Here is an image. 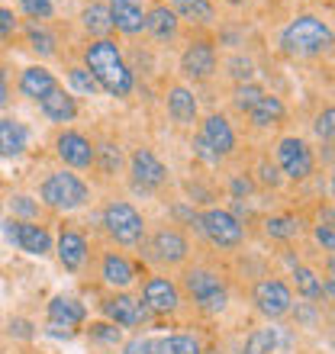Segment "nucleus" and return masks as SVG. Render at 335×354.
<instances>
[{
    "label": "nucleus",
    "mask_w": 335,
    "mask_h": 354,
    "mask_svg": "<svg viewBox=\"0 0 335 354\" xmlns=\"http://www.w3.org/2000/svg\"><path fill=\"white\" fill-rule=\"evenodd\" d=\"M84 68L93 75V81L100 84L103 93L110 97H129L136 87V75L126 65L120 46L113 39H93L91 46L84 48Z\"/></svg>",
    "instance_id": "f257e3e1"
},
{
    "label": "nucleus",
    "mask_w": 335,
    "mask_h": 354,
    "mask_svg": "<svg viewBox=\"0 0 335 354\" xmlns=\"http://www.w3.org/2000/svg\"><path fill=\"white\" fill-rule=\"evenodd\" d=\"M278 46L290 58H319L326 52H332L335 29L323 17H316V13H297L287 26L280 29Z\"/></svg>",
    "instance_id": "f03ea898"
},
{
    "label": "nucleus",
    "mask_w": 335,
    "mask_h": 354,
    "mask_svg": "<svg viewBox=\"0 0 335 354\" xmlns=\"http://www.w3.org/2000/svg\"><path fill=\"white\" fill-rule=\"evenodd\" d=\"M39 196L48 209L71 213V209H81V206L91 203V187L71 171H52L39 187Z\"/></svg>",
    "instance_id": "7ed1b4c3"
},
{
    "label": "nucleus",
    "mask_w": 335,
    "mask_h": 354,
    "mask_svg": "<svg viewBox=\"0 0 335 354\" xmlns=\"http://www.w3.org/2000/svg\"><path fill=\"white\" fill-rule=\"evenodd\" d=\"M184 290H187V297L197 303V309H203L210 316L223 313L226 303H229V287L219 277V270L203 268V264L184 270Z\"/></svg>",
    "instance_id": "20e7f679"
},
{
    "label": "nucleus",
    "mask_w": 335,
    "mask_h": 354,
    "mask_svg": "<svg viewBox=\"0 0 335 354\" xmlns=\"http://www.w3.org/2000/svg\"><path fill=\"white\" fill-rule=\"evenodd\" d=\"M200 235L219 252H233L245 242V225L239 216H233L223 206H210L200 213Z\"/></svg>",
    "instance_id": "39448f33"
},
{
    "label": "nucleus",
    "mask_w": 335,
    "mask_h": 354,
    "mask_svg": "<svg viewBox=\"0 0 335 354\" xmlns=\"http://www.w3.org/2000/svg\"><path fill=\"white\" fill-rule=\"evenodd\" d=\"M103 229L116 245H139L145 235V219L129 200H110L103 206Z\"/></svg>",
    "instance_id": "423d86ee"
},
{
    "label": "nucleus",
    "mask_w": 335,
    "mask_h": 354,
    "mask_svg": "<svg viewBox=\"0 0 335 354\" xmlns=\"http://www.w3.org/2000/svg\"><path fill=\"white\" fill-rule=\"evenodd\" d=\"M274 165H278L280 177L303 184L316 171V155H313V149L300 136H284L278 142V149H274Z\"/></svg>",
    "instance_id": "0eeeda50"
},
{
    "label": "nucleus",
    "mask_w": 335,
    "mask_h": 354,
    "mask_svg": "<svg viewBox=\"0 0 335 354\" xmlns=\"http://www.w3.org/2000/svg\"><path fill=\"white\" fill-rule=\"evenodd\" d=\"M251 303L268 322H278V319L290 316V306H293V290H290L287 280L280 277H261L255 287H251Z\"/></svg>",
    "instance_id": "6e6552de"
},
{
    "label": "nucleus",
    "mask_w": 335,
    "mask_h": 354,
    "mask_svg": "<svg viewBox=\"0 0 335 354\" xmlns=\"http://www.w3.org/2000/svg\"><path fill=\"white\" fill-rule=\"evenodd\" d=\"M0 229H3V235H7V242L17 245L19 252L36 254V258H42V254L52 252V235H48L46 225L23 223V219H17V216H10L7 223H0Z\"/></svg>",
    "instance_id": "1a4fd4ad"
},
{
    "label": "nucleus",
    "mask_w": 335,
    "mask_h": 354,
    "mask_svg": "<svg viewBox=\"0 0 335 354\" xmlns=\"http://www.w3.org/2000/svg\"><path fill=\"white\" fill-rule=\"evenodd\" d=\"M129 174H132V187L142 194H155L168 184V168L165 161L155 155L152 149H136L129 158Z\"/></svg>",
    "instance_id": "9d476101"
},
{
    "label": "nucleus",
    "mask_w": 335,
    "mask_h": 354,
    "mask_svg": "<svg viewBox=\"0 0 335 354\" xmlns=\"http://www.w3.org/2000/svg\"><path fill=\"white\" fill-rule=\"evenodd\" d=\"M216 65H219V58H216V46L210 39H194L190 46L181 52V75L187 81H210L216 75Z\"/></svg>",
    "instance_id": "9b49d317"
},
{
    "label": "nucleus",
    "mask_w": 335,
    "mask_h": 354,
    "mask_svg": "<svg viewBox=\"0 0 335 354\" xmlns=\"http://www.w3.org/2000/svg\"><path fill=\"white\" fill-rule=\"evenodd\" d=\"M142 303L149 306L152 316H171L181 309V287H177L171 277H161V274H152L142 287Z\"/></svg>",
    "instance_id": "f8f14e48"
},
{
    "label": "nucleus",
    "mask_w": 335,
    "mask_h": 354,
    "mask_svg": "<svg viewBox=\"0 0 335 354\" xmlns=\"http://www.w3.org/2000/svg\"><path fill=\"white\" fill-rule=\"evenodd\" d=\"M103 316H107V322H113V326H120V328H136V326H145L152 319V313L139 297L116 293V297L103 299Z\"/></svg>",
    "instance_id": "ddd939ff"
},
{
    "label": "nucleus",
    "mask_w": 335,
    "mask_h": 354,
    "mask_svg": "<svg viewBox=\"0 0 335 354\" xmlns=\"http://www.w3.org/2000/svg\"><path fill=\"white\" fill-rule=\"evenodd\" d=\"M55 151H58V158L65 161L68 168H91L93 161H97V145H93L84 132L78 129H65V132H58V139H55Z\"/></svg>",
    "instance_id": "4468645a"
},
{
    "label": "nucleus",
    "mask_w": 335,
    "mask_h": 354,
    "mask_svg": "<svg viewBox=\"0 0 335 354\" xmlns=\"http://www.w3.org/2000/svg\"><path fill=\"white\" fill-rule=\"evenodd\" d=\"M149 252L155 261L161 264H184L187 258H190V242L184 239V232L181 229H174V225H161L159 232L152 235L149 242Z\"/></svg>",
    "instance_id": "2eb2a0df"
},
{
    "label": "nucleus",
    "mask_w": 335,
    "mask_h": 354,
    "mask_svg": "<svg viewBox=\"0 0 335 354\" xmlns=\"http://www.w3.org/2000/svg\"><path fill=\"white\" fill-rule=\"evenodd\" d=\"M293 348V335H290L287 326H264L255 328L248 338H245V354H284Z\"/></svg>",
    "instance_id": "dca6fc26"
},
{
    "label": "nucleus",
    "mask_w": 335,
    "mask_h": 354,
    "mask_svg": "<svg viewBox=\"0 0 335 354\" xmlns=\"http://www.w3.org/2000/svg\"><path fill=\"white\" fill-rule=\"evenodd\" d=\"M110 19H113V29H120L123 36H139L145 29V3L142 0H110Z\"/></svg>",
    "instance_id": "f3484780"
},
{
    "label": "nucleus",
    "mask_w": 335,
    "mask_h": 354,
    "mask_svg": "<svg viewBox=\"0 0 335 354\" xmlns=\"http://www.w3.org/2000/svg\"><path fill=\"white\" fill-rule=\"evenodd\" d=\"M200 136L210 142V149H213L219 158H226V155L235 151V129L223 113H210V116L200 122Z\"/></svg>",
    "instance_id": "a211bd4d"
},
{
    "label": "nucleus",
    "mask_w": 335,
    "mask_h": 354,
    "mask_svg": "<svg viewBox=\"0 0 335 354\" xmlns=\"http://www.w3.org/2000/svg\"><path fill=\"white\" fill-rule=\"evenodd\" d=\"M100 277L107 287L113 290H126L136 283V268H132V261L126 258V254L120 252H107L100 261Z\"/></svg>",
    "instance_id": "6ab92c4d"
},
{
    "label": "nucleus",
    "mask_w": 335,
    "mask_h": 354,
    "mask_svg": "<svg viewBox=\"0 0 335 354\" xmlns=\"http://www.w3.org/2000/svg\"><path fill=\"white\" fill-rule=\"evenodd\" d=\"M168 116L177 122V126H194L197 122V113H200V106H197V97L190 87L184 84H174L168 87Z\"/></svg>",
    "instance_id": "aec40b11"
},
{
    "label": "nucleus",
    "mask_w": 335,
    "mask_h": 354,
    "mask_svg": "<svg viewBox=\"0 0 335 354\" xmlns=\"http://www.w3.org/2000/svg\"><path fill=\"white\" fill-rule=\"evenodd\" d=\"M55 252H58L62 268L75 274V270H81L84 261H87V239H84L81 232H75V229H62Z\"/></svg>",
    "instance_id": "412c9836"
},
{
    "label": "nucleus",
    "mask_w": 335,
    "mask_h": 354,
    "mask_svg": "<svg viewBox=\"0 0 335 354\" xmlns=\"http://www.w3.org/2000/svg\"><path fill=\"white\" fill-rule=\"evenodd\" d=\"M29 145V129L13 116H0V158H19Z\"/></svg>",
    "instance_id": "4be33fe9"
},
{
    "label": "nucleus",
    "mask_w": 335,
    "mask_h": 354,
    "mask_svg": "<svg viewBox=\"0 0 335 354\" xmlns=\"http://www.w3.org/2000/svg\"><path fill=\"white\" fill-rule=\"evenodd\" d=\"M39 110L46 113V120H52V122H71L78 116V100H75V93L58 84L48 97L39 100Z\"/></svg>",
    "instance_id": "5701e85b"
},
{
    "label": "nucleus",
    "mask_w": 335,
    "mask_h": 354,
    "mask_svg": "<svg viewBox=\"0 0 335 354\" xmlns=\"http://www.w3.org/2000/svg\"><path fill=\"white\" fill-rule=\"evenodd\" d=\"M177 29H181V19L174 17V10L159 3V7H152L145 13V32L152 39H159V42H174L177 39Z\"/></svg>",
    "instance_id": "b1692460"
},
{
    "label": "nucleus",
    "mask_w": 335,
    "mask_h": 354,
    "mask_svg": "<svg viewBox=\"0 0 335 354\" xmlns=\"http://www.w3.org/2000/svg\"><path fill=\"white\" fill-rule=\"evenodd\" d=\"M58 87V81H55V75L48 71V68H42V65H33V68H26L23 75H19V93L23 97H29V100H42V97H48V93Z\"/></svg>",
    "instance_id": "393cba45"
},
{
    "label": "nucleus",
    "mask_w": 335,
    "mask_h": 354,
    "mask_svg": "<svg viewBox=\"0 0 335 354\" xmlns=\"http://www.w3.org/2000/svg\"><path fill=\"white\" fill-rule=\"evenodd\" d=\"M251 120V126H258V129H271V126H280L284 116H287V106L280 100L278 93H264L248 113H245Z\"/></svg>",
    "instance_id": "a878e982"
},
{
    "label": "nucleus",
    "mask_w": 335,
    "mask_h": 354,
    "mask_svg": "<svg viewBox=\"0 0 335 354\" xmlns=\"http://www.w3.org/2000/svg\"><path fill=\"white\" fill-rule=\"evenodd\" d=\"M87 319V309H84L81 299L75 297H52L48 303V322H62L68 328H78Z\"/></svg>",
    "instance_id": "bb28decb"
},
{
    "label": "nucleus",
    "mask_w": 335,
    "mask_h": 354,
    "mask_svg": "<svg viewBox=\"0 0 335 354\" xmlns=\"http://www.w3.org/2000/svg\"><path fill=\"white\" fill-rule=\"evenodd\" d=\"M171 10L177 19H184L190 26H210L216 19V10L210 0H171Z\"/></svg>",
    "instance_id": "cd10ccee"
},
{
    "label": "nucleus",
    "mask_w": 335,
    "mask_h": 354,
    "mask_svg": "<svg viewBox=\"0 0 335 354\" xmlns=\"http://www.w3.org/2000/svg\"><path fill=\"white\" fill-rule=\"evenodd\" d=\"M81 26L87 29L93 39H110V32H113L110 7H107V3H87L81 13Z\"/></svg>",
    "instance_id": "c85d7f7f"
},
{
    "label": "nucleus",
    "mask_w": 335,
    "mask_h": 354,
    "mask_svg": "<svg viewBox=\"0 0 335 354\" xmlns=\"http://www.w3.org/2000/svg\"><path fill=\"white\" fill-rule=\"evenodd\" d=\"M290 277H293V287L303 299H309V303H316V299H323V277H319L313 268H307V264H297V268L290 270Z\"/></svg>",
    "instance_id": "c756f323"
},
{
    "label": "nucleus",
    "mask_w": 335,
    "mask_h": 354,
    "mask_svg": "<svg viewBox=\"0 0 335 354\" xmlns=\"http://www.w3.org/2000/svg\"><path fill=\"white\" fill-rule=\"evenodd\" d=\"M300 219L290 213H280V216H268L264 219V235L274 239V242H290V239H297L300 235Z\"/></svg>",
    "instance_id": "7c9ffc66"
},
{
    "label": "nucleus",
    "mask_w": 335,
    "mask_h": 354,
    "mask_svg": "<svg viewBox=\"0 0 335 354\" xmlns=\"http://www.w3.org/2000/svg\"><path fill=\"white\" fill-rule=\"evenodd\" d=\"M26 42H29V48H33L39 58H52L58 52V48H55L58 46L55 36H52L42 23H29V26H26Z\"/></svg>",
    "instance_id": "2f4dec72"
},
{
    "label": "nucleus",
    "mask_w": 335,
    "mask_h": 354,
    "mask_svg": "<svg viewBox=\"0 0 335 354\" xmlns=\"http://www.w3.org/2000/svg\"><path fill=\"white\" fill-rule=\"evenodd\" d=\"M161 354H203V345L197 335L187 332H174V335L161 338Z\"/></svg>",
    "instance_id": "473e14b6"
},
{
    "label": "nucleus",
    "mask_w": 335,
    "mask_h": 354,
    "mask_svg": "<svg viewBox=\"0 0 335 354\" xmlns=\"http://www.w3.org/2000/svg\"><path fill=\"white\" fill-rule=\"evenodd\" d=\"M264 87L258 84V81H245V84H235V91H233V103H235V110L239 113H248L255 103L264 97Z\"/></svg>",
    "instance_id": "72a5a7b5"
},
{
    "label": "nucleus",
    "mask_w": 335,
    "mask_h": 354,
    "mask_svg": "<svg viewBox=\"0 0 335 354\" xmlns=\"http://www.w3.org/2000/svg\"><path fill=\"white\" fill-rule=\"evenodd\" d=\"M68 84H71L75 93H84V97H97V93H100V84L93 81V75L84 65H75L68 71Z\"/></svg>",
    "instance_id": "f704fd0d"
},
{
    "label": "nucleus",
    "mask_w": 335,
    "mask_h": 354,
    "mask_svg": "<svg viewBox=\"0 0 335 354\" xmlns=\"http://www.w3.org/2000/svg\"><path fill=\"white\" fill-rule=\"evenodd\" d=\"M313 132H316L319 142L335 145V103H332V106H326V110L316 113V120H313Z\"/></svg>",
    "instance_id": "c9c22d12"
},
{
    "label": "nucleus",
    "mask_w": 335,
    "mask_h": 354,
    "mask_svg": "<svg viewBox=\"0 0 335 354\" xmlns=\"http://www.w3.org/2000/svg\"><path fill=\"white\" fill-rule=\"evenodd\" d=\"M123 354H161V342L149 335H136L123 345Z\"/></svg>",
    "instance_id": "e433bc0d"
},
{
    "label": "nucleus",
    "mask_w": 335,
    "mask_h": 354,
    "mask_svg": "<svg viewBox=\"0 0 335 354\" xmlns=\"http://www.w3.org/2000/svg\"><path fill=\"white\" fill-rule=\"evenodd\" d=\"M87 332H91V338L93 342H100V345H116V342L123 338L120 326H113V322H93Z\"/></svg>",
    "instance_id": "4c0bfd02"
},
{
    "label": "nucleus",
    "mask_w": 335,
    "mask_h": 354,
    "mask_svg": "<svg viewBox=\"0 0 335 354\" xmlns=\"http://www.w3.org/2000/svg\"><path fill=\"white\" fill-rule=\"evenodd\" d=\"M255 180H258L261 187H271V190H274V187H280L284 177H280L278 165H271V158H261L258 168H255Z\"/></svg>",
    "instance_id": "58836bf2"
},
{
    "label": "nucleus",
    "mask_w": 335,
    "mask_h": 354,
    "mask_svg": "<svg viewBox=\"0 0 335 354\" xmlns=\"http://www.w3.org/2000/svg\"><path fill=\"white\" fill-rule=\"evenodd\" d=\"M229 75L239 81V84H245V81H255V65H251V58H245V55H235V58H229Z\"/></svg>",
    "instance_id": "ea45409f"
},
{
    "label": "nucleus",
    "mask_w": 335,
    "mask_h": 354,
    "mask_svg": "<svg viewBox=\"0 0 335 354\" xmlns=\"http://www.w3.org/2000/svg\"><path fill=\"white\" fill-rule=\"evenodd\" d=\"M97 158H100V168H103V174H113V171H120V161H123V155H120V145H100L97 149Z\"/></svg>",
    "instance_id": "a19ab883"
},
{
    "label": "nucleus",
    "mask_w": 335,
    "mask_h": 354,
    "mask_svg": "<svg viewBox=\"0 0 335 354\" xmlns=\"http://www.w3.org/2000/svg\"><path fill=\"white\" fill-rule=\"evenodd\" d=\"M290 313H293V319H297V326H303V328H313L316 326V319H319V313H316V303H293L290 306Z\"/></svg>",
    "instance_id": "79ce46f5"
},
{
    "label": "nucleus",
    "mask_w": 335,
    "mask_h": 354,
    "mask_svg": "<svg viewBox=\"0 0 335 354\" xmlns=\"http://www.w3.org/2000/svg\"><path fill=\"white\" fill-rule=\"evenodd\" d=\"M19 7H23V13H26V17L36 19V23H39V19H48L52 13H55L52 0H19Z\"/></svg>",
    "instance_id": "37998d69"
},
{
    "label": "nucleus",
    "mask_w": 335,
    "mask_h": 354,
    "mask_svg": "<svg viewBox=\"0 0 335 354\" xmlns=\"http://www.w3.org/2000/svg\"><path fill=\"white\" fill-rule=\"evenodd\" d=\"M190 149H194V158H200V161H203V165H210V168H216V165L223 161V158H219V155H216L213 149H210V142H206L203 136H197V139H194V145H190Z\"/></svg>",
    "instance_id": "c03bdc74"
},
{
    "label": "nucleus",
    "mask_w": 335,
    "mask_h": 354,
    "mask_svg": "<svg viewBox=\"0 0 335 354\" xmlns=\"http://www.w3.org/2000/svg\"><path fill=\"white\" fill-rule=\"evenodd\" d=\"M10 206H13V213L23 216V223H29V216L39 213V206L33 203V196H23V194L13 196V200H10ZM19 216H17V219H19Z\"/></svg>",
    "instance_id": "a18cd8bd"
},
{
    "label": "nucleus",
    "mask_w": 335,
    "mask_h": 354,
    "mask_svg": "<svg viewBox=\"0 0 335 354\" xmlns=\"http://www.w3.org/2000/svg\"><path fill=\"white\" fill-rule=\"evenodd\" d=\"M229 190H233L235 200H242V196H251V194H255V180H251L248 174H235L233 180H229Z\"/></svg>",
    "instance_id": "49530a36"
},
{
    "label": "nucleus",
    "mask_w": 335,
    "mask_h": 354,
    "mask_svg": "<svg viewBox=\"0 0 335 354\" xmlns=\"http://www.w3.org/2000/svg\"><path fill=\"white\" fill-rule=\"evenodd\" d=\"M313 239L323 245V252H335V229H329V225H313Z\"/></svg>",
    "instance_id": "de8ad7c7"
},
{
    "label": "nucleus",
    "mask_w": 335,
    "mask_h": 354,
    "mask_svg": "<svg viewBox=\"0 0 335 354\" xmlns=\"http://www.w3.org/2000/svg\"><path fill=\"white\" fill-rule=\"evenodd\" d=\"M10 335L23 338V342H29V338L36 335V328H33V322L29 319H10Z\"/></svg>",
    "instance_id": "09e8293b"
},
{
    "label": "nucleus",
    "mask_w": 335,
    "mask_h": 354,
    "mask_svg": "<svg viewBox=\"0 0 335 354\" xmlns=\"http://www.w3.org/2000/svg\"><path fill=\"white\" fill-rule=\"evenodd\" d=\"M17 32V17H13V10L0 7V39H7Z\"/></svg>",
    "instance_id": "8fccbe9b"
},
{
    "label": "nucleus",
    "mask_w": 335,
    "mask_h": 354,
    "mask_svg": "<svg viewBox=\"0 0 335 354\" xmlns=\"http://www.w3.org/2000/svg\"><path fill=\"white\" fill-rule=\"evenodd\" d=\"M46 332H48V335H52V338H65V342H68V338H75V328L62 326V322H48V326H46Z\"/></svg>",
    "instance_id": "3c124183"
},
{
    "label": "nucleus",
    "mask_w": 335,
    "mask_h": 354,
    "mask_svg": "<svg viewBox=\"0 0 335 354\" xmlns=\"http://www.w3.org/2000/svg\"><path fill=\"white\" fill-rule=\"evenodd\" d=\"M319 225L335 229V209H332V206H319Z\"/></svg>",
    "instance_id": "603ef678"
},
{
    "label": "nucleus",
    "mask_w": 335,
    "mask_h": 354,
    "mask_svg": "<svg viewBox=\"0 0 335 354\" xmlns=\"http://www.w3.org/2000/svg\"><path fill=\"white\" fill-rule=\"evenodd\" d=\"M323 299H329V303H335V280L326 277L323 280Z\"/></svg>",
    "instance_id": "864d4df0"
},
{
    "label": "nucleus",
    "mask_w": 335,
    "mask_h": 354,
    "mask_svg": "<svg viewBox=\"0 0 335 354\" xmlns=\"http://www.w3.org/2000/svg\"><path fill=\"white\" fill-rule=\"evenodd\" d=\"M10 103V87H7V77H3V71H0V110Z\"/></svg>",
    "instance_id": "5fc2aeb1"
},
{
    "label": "nucleus",
    "mask_w": 335,
    "mask_h": 354,
    "mask_svg": "<svg viewBox=\"0 0 335 354\" xmlns=\"http://www.w3.org/2000/svg\"><path fill=\"white\" fill-rule=\"evenodd\" d=\"M223 3H229V7H245L248 0H223Z\"/></svg>",
    "instance_id": "6e6d98bb"
},
{
    "label": "nucleus",
    "mask_w": 335,
    "mask_h": 354,
    "mask_svg": "<svg viewBox=\"0 0 335 354\" xmlns=\"http://www.w3.org/2000/svg\"><path fill=\"white\" fill-rule=\"evenodd\" d=\"M329 277L335 280V254H332V258H329Z\"/></svg>",
    "instance_id": "4d7b16f0"
},
{
    "label": "nucleus",
    "mask_w": 335,
    "mask_h": 354,
    "mask_svg": "<svg viewBox=\"0 0 335 354\" xmlns=\"http://www.w3.org/2000/svg\"><path fill=\"white\" fill-rule=\"evenodd\" d=\"M329 194H332V200H335V171H332V177H329Z\"/></svg>",
    "instance_id": "13d9d810"
},
{
    "label": "nucleus",
    "mask_w": 335,
    "mask_h": 354,
    "mask_svg": "<svg viewBox=\"0 0 335 354\" xmlns=\"http://www.w3.org/2000/svg\"><path fill=\"white\" fill-rule=\"evenodd\" d=\"M332 348H335V342H332Z\"/></svg>",
    "instance_id": "bf43d9fd"
},
{
    "label": "nucleus",
    "mask_w": 335,
    "mask_h": 354,
    "mask_svg": "<svg viewBox=\"0 0 335 354\" xmlns=\"http://www.w3.org/2000/svg\"><path fill=\"white\" fill-rule=\"evenodd\" d=\"M0 223H3V219H0Z\"/></svg>",
    "instance_id": "052dcab7"
}]
</instances>
